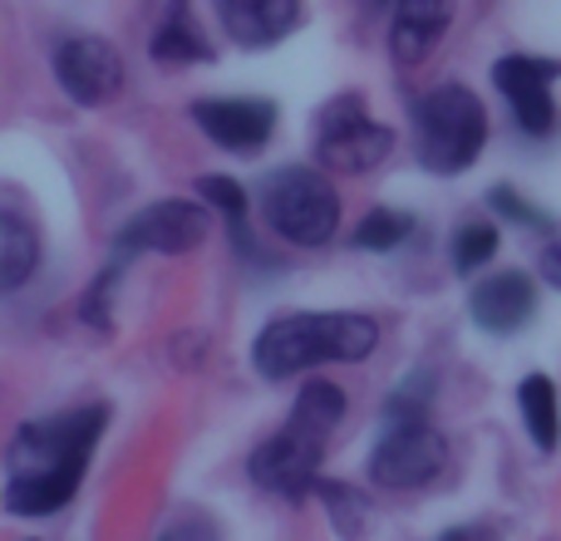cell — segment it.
<instances>
[{"label":"cell","mask_w":561,"mask_h":541,"mask_svg":"<svg viewBox=\"0 0 561 541\" xmlns=\"http://www.w3.org/2000/svg\"><path fill=\"white\" fill-rule=\"evenodd\" d=\"M108 428L104 404H79L69 414L35 418L5 448V513L49 517L79 493L89 458Z\"/></svg>","instance_id":"cell-1"},{"label":"cell","mask_w":561,"mask_h":541,"mask_svg":"<svg viewBox=\"0 0 561 541\" xmlns=\"http://www.w3.org/2000/svg\"><path fill=\"white\" fill-rule=\"evenodd\" d=\"M340 418H345V394L330 379H316V384L300 389L286 428L252 453L256 487H266L276 497H306L310 487H320L316 473H320V458H325V438L335 434Z\"/></svg>","instance_id":"cell-2"},{"label":"cell","mask_w":561,"mask_h":541,"mask_svg":"<svg viewBox=\"0 0 561 541\" xmlns=\"http://www.w3.org/2000/svg\"><path fill=\"white\" fill-rule=\"evenodd\" d=\"M379 345V325L350 310H316V315H286L256 335L252 359L262 379H290L320 359H365Z\"/></svg>","instance_id":"cell-3"},{"label":"cell","mask_w":561,"mask_h":541,"mask_svg":"<svg viewBox=\"0 0 561 541\" xmlns=\"http://www.w3.org/2000/svg\"><path fill=\"white\" fill-rule=\"evenodd\" d=\"M488 143V114L473 89L438 84L414 104V153L428 173H463Z\"/></svg>","instance_id":"cell-4"},{"label":"cell","mask_w":561,"mask_h":541,"mask_svg":"<svg viewBox=\"0 0 561 541\" xmlns=\"http://www.w3.org/2000/svg\"><path fill=\"white\" fill-rule=\"evenodd\" d=\"M262 207L290 246H325L340 227V197L316 168H280L262 183Z\"/></svg>","instance_id":"cell-5"},{"label":"cell","mask_w":561,"mask_h":541,"mask_svg":"<svg viewBox=\"0 0 561 541\" xmlns=\"http://www.w3.org/2000/svg\"><path fill=\"white\" fill-rule=\"evenodd\" d=\"M394 153V128L369 118L365 99L340 94L316 118V158L335 173H369Z\"/></svg>","instance_id":"cell-6"},{"label":"cell","mask_w":561,"mask_h":541,"mask_svg":"<svg viewBox=\"0 0 561 541\" xmlns=\"http://www.w3.org/2000/svg\"><path fill=\"white\" fill-rule=\"evenodd\" d=\"M444 463L448 444L428 418H389V434L369 458V477L379 487H424L444 473Z\"/></svg>","instance_id":"cell-7"},{"label":"cell","mask_w":561,"mask_h":541,"mask_svg":"<svg viewBox=\"0 0 561 541\" xmlns=\"http://www.w3.org/2000/svg\"><path fill=\"white\" fill-rule=\"evenodd\" d=\"M207 237V203H187V197H168L153 203L114 237L118 262L138 252H163V256H187L193 246H203Z\"/></svg>","instance_id":"cell-8"},{"label":"cell","mask_w":561,"mask_h":541,"mask_svg":"<svg viewBox=\"0 0 561 541\" xmlns=\"http://www.w3.org/2000/svg\"><path fill=\"white\" fill-rule=\"evenodd\" d=\"M561 79V59H537V55H507L493 65V84L513 104L517 124L527 138H547L557 128V104L552 84Z\"/></svg>","instance_id":"cell-9"},{"label":"cell","mask_w":561,"mask_h":541,"mask_svg":"<svg viewBox=\"0 0 561 541\" xmlns=\"http://www.w3.org/2000/svg\"><path fill=\"white\" fill-rule=\"evenodd\" d=\"M55 79L65 84V94L75 99V104L99 108L124 84V59H118V49L108 45V39L75 35L55 49Z\"/></svg>","instance_id":"cell-10"},{"label":"cell","mask_w":561,"mask_h":541,"mask_svg":"<svg viewBox=\"0 0 561 541\" xmlns=\"http://www.w3.org/2000/svg\"><path fill=\"white\" fill-rule=\"evenodd\" d=\"M193 124L227 153H256L276 128L272 99H203L193 104Z\"/></svg>","instance_id":"cell-11"},{"label":"cell","mask_w":561,"mask_h":541,"mask_svg":"<svg viewBox=\"0 0 561 541\" xmlns=\"http://www.w3.org/2000/svg\"><path fill=\"white\" fill-rule=\"evenodd\" d=\"M468 310L488 335H513L537 315V286L523 270H503V276L478 280L473 296H468Z\"/></svg>","instance_id":"cell-12"},{"label":"cell","mask_w":561,"mask_h":541,"mask_svg":"<svg viewBox=\"0 0 561 541\" xmlns=\"http://www.w3.org/2000/svg\"><path fill=\"white\" fill-rule=\"evenodd\" d=\"M227 35L242 49H266L286 39L300 20V0H213Z\"/></svg>","instance_id":"cell-13"},{"label":"cell","mask_w":561,"mask_h":541,"mask_svg":"<svg viewBox=\"0 0 561 541\" xmlns=\"http://www.w3.org/2000/svg\"><path fill=\"white\" fill-rule=\"evenodd\" d=\"M454 25V0H394V25H389V55L399 65H419L428 49Z\"/></svg>","instance_id":"cell-14"},{"label":"cell","mask_w":561,"mask_h":541,"mask_svg":"<svg viewBox=\"0 0 561 541\" xmlns=\"http://www.w3.org/2000/svg\"><path fill=\"white\" fill-rule=\"evenodd\" d=\"M39 262V237L15 207L0 212V286L5 290H20L30 280V270Z\"/></svg>","instance_id":"cell-15"},{"label":"cell","mask_w":561,"mask_h":541,"mask_svg":"<svg viewBox=\"0 0 561 541\" xmlns=\"http://www.w3.org/2000/svg\"><path fill=\"white\" fill-rule=\"evenodd\" d=\"M153 59H158V65H197V59H213V49H207L203 30L187 20V5H183V0H173L168 20L158 25V35H153Z\"/></svg>","instance_id":"cell-16"},{"label":"cell","mask_w":561,"mask_h":541,"mask_svg":"<svg viewBox=\"0 0 561 541\" xmlns=\"http://www.w3.org/2000/svg\"><path fill=\"white\" fill-rule=\"evenodd\" d=\"M517 404H523V418H527V434H533V444L552 453L557 438H561L557 384H552L547 375H527V379H523V389H517Z\"/></svg>","instance_id":"cell-17"},{"label":"cell","mask_w":561,"mask_h":541,"mask_svg":"<svg viewBox=\"0 0 561 541\" xmlns=\"http://www.w3.org/2000/svg\"><path fill=\"white\" fill-rule=\"evenodd\" d=\"M197 197H203L207 207H217V212L232 222V242L242 246V252H252V237H247V187L237 183V177H203Z\"/></svg>","instance_id":"cell-18"},{"label":"cell","mask_w":561,"mask_h":541,"mask_svg":"<svg viewBox=\"0 0 561 541\" xmlns=\"http://www.w3.org/2000/svg\"><path fill=\"white\" fill-rule=\"evenodd\" d=\"M414 232V217L409 212H394V207H375L365 222L355 227V246L359 252H394L404 237Z\"/></svg>","instance_id":"cell-19"},{"label":"cell","mask_w":561,"mask_h":541,"mask_svg":"<svg viewBox=\"0 0 561 541\" xmlns=\"http://www.w3.org/2000/svg\"><path fill=\"white\" fill-rule=\"evenodd\" d=\"M497 256V227L493 222H463L454 237V270L458 276H473Z\"/></svg>","instance_id":"cell-20"},{"label":"cell","mask_w":561,"mask_h":541,"mask_svg":"<svg viewBox=\"0 0 561 541\" xmlns=\"http://www.w3.org/2000/svg\"><path fill=\"white\" fill-rule=\"evenodd\" d=\"M488 203H493V207H497V212H503V217H507V222H523V227H537V232H547V227H552V222H547V217H542V212H533V207H527V203H523V197H517V193H513V187H493V197H488Z\"/></svg>","instance_id":"cell-21"},{"label":"cell","mask_w":561,"mask_h":541,"mask_svg":"<svg viewBox=\"0 0 561 541\" xmlns=\"http://www.w3.org/2000/svg\"><path fill=\"white\" fill-rule=\"evenodd\" d=\"M153 541H222V537H217V522H213V517L197 513V517H178V522H168Z\"/></svg>","instance_id":"cell-22"},{"label":"cell","mask_w":561,"mask_h":541,"mask_svg":"<svg viewBox=\"0 0 561 541\" xmlns=\"http://www.w3.org/2000/svg\"><path fill=\"white\" fill-rule=\"evenodd\" d=\"M438 541H497L493 527H483V522H468V527H454V532H444Z\"/></svg>","instance_id":"cell-23"}]
</instances>
